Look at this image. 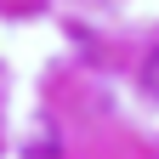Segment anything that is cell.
<instances>
[{
	"label": "cell",
	"mask_w": 159,
	"mask_h": 159,
	"mask_svg": "<svg viewBox=\"0 0 159 159\" xmlns=\"http://www.w3.org/2000/svg\"><path fill=\"white\" fill-rule=\"evenodd\" d=\"M142 85L153 91V102H159V46L148 51V63H142Z\"/></svg>",
	"instance_id": "1"
}]
</instances>
